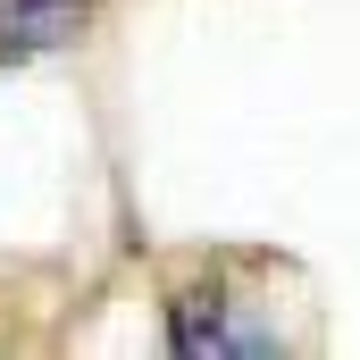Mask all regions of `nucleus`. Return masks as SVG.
I'll list each match as a JSON object with an SVG mask.
<instances>
[{
    "label": "nucleus",
    "instance_id": "obj_2",
    "mask_svg": "<svg viewBox=\"0 0 360 360\" xmlns=\"http://www.w3.org/2000/svg\"><path fill=\"white\" fill-rule=\"evenodd\" d=\"M101 17V0H0V68H34L76 51Z\"/></svg>",
    "mask_w": 360,
    "mask_h": 360
},
{
    "label": "nucleus",
    "instance_id": "obj_1",
    "mask_svg": "<svg viewBox=\"0 0 360 360\" xmlns=\"http://www.w3.org/2000/svg\"><path fill=\"white\" fill-rule=\"evenodd\" d=\"M276 260L269 252H201L168 285V352L184 360H235V352H293L302 335L276 319Z\"/></svg>",
    "mask_w": 360,
    "mask_h": 360
}]
</instances>
